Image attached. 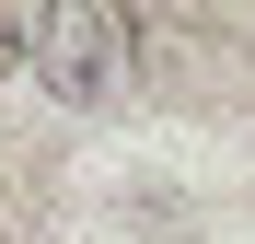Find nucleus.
Segmentation results:
<instances>
[{"label":"nucleus","mask_w":255,"mask_h":244,"mask_svg":"<svg viewBox=\"0 0 255 244\" xmlns=\"http://www.w3.org/2000/svg\"><path fill=\"white\" fill-rule=\"evenodd\" d=\"M12 70H35V23H12V12H0V81H12Z\"/></svg>","instance_id":"obj_2"},{"label":"nucleus","mask_w":255,"mask_h":244,"mask_svg":"<svg viewBox=\"0 0 255 244\" xmlns=\"http://www.w3.org/2000/svg\"><path fill=\"white\" fill-rule=\"evenodd\" d=\"M35 81H47L58 105H105L128 81V23L105 0H47V12H35Z\"/></svg>","instance_id":"obj_1"}]
</instances>
